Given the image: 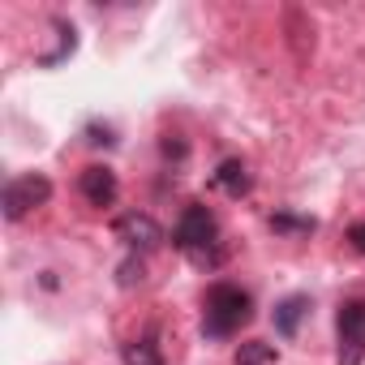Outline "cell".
Here are the masks:
<instances>
[{
  "mask_svg": "<svg viewBox=\"0 0 365 365\" xmlns=\"http://www.w3.org/2000/svg\"><path fill=\"white\" fill-rule=\"evenodd\" d=\"M237 365H275V348L262 344V339H250V344H241Z\"/></svg>",
  "mask_w": 365,
  "mask_h": 365,
  "instance_id": "obj_10",
  "label": "cell"
},
{
  "mask_svg": "<svg viewBox=\"0 0 365 365\" xmlns=\"http://www.w3.org/2000/svg\"><path fill=\"white\" fill-rule=\"evenodd\" d=\"M176 250H185L198 267H220L224 262V250H220V224L207 207H190L176 224Z\"/></svg>",
  "mask_w": 365,
  "mask_h": 365,
  "instance_id": "obj_2",
  "label": "cell"
},
{
  "mask_svg": "<svg viewBox=\"0 0 365 365\" xmlns=\"http://www.w3.org/2000/svg\"><path fill=\"white\" fill-rule=\"evenodd\" d=\"M120 361H125V365H163V352H159V344H150V339H133V344H125Z\"/></svg>",
  "mask_w": 365,
  "mask_h": 365,
  "instance_id": "obj_9",
  "label": "cell"
},
{
  "mask_svg": "<svg viewBox=\"0 0 365 365\" xmlns=\"http://www.w3.org/2000/svg\"><path fill=\"white\" fill-rule=\"evenodd\" d=\"M305 309H309L305 297H288V301L275 309V327H279V335H297V322H301Z\"/></svg>",
  "mask_w": 365,
  "mask_h": 365,
  "instance_id": "obj_8",
  "label": "cell"
},
{
  "mask_svg": "<svg viewBox=\"0 0 365 365\" xmlns=\"http://www.w3.org/2000/svg\"><path fill=\"white\" fill-rule=\"evenodd\" d=\"M202 305H207V309H202V335H211V339L237 335V331L250 322V314H254L250 292L237 288V284H215Z\"/></svg>",
  "mask_w": 365,
  "mask_h": 365,
  "instance_id": "obj_1",
  "label": "cell"
},
{
  "mask_svg": "<svg viewBox=\"0 0 365 365\" xmlns=\"http://www.w3.org/2000/svg\"><path fill=\"white\" fill-rule=\"evenodd\" d=\"M215 180H220V185H224L232 198L250 194V176H245V163H241V159H228V163L220 168V176H215Z\"/></svg>",
  "mask_w": 365,
  "mask_h": 365,
  "instance_id": "obj_7",
  "label": "cell"
},
{
  "mask_svg": "<svg viewBox=\"0 0 365 365\" xmlns=\"http://www.w3.org/2000/svg\"><path fill=\"white\" fill-rule=\"evenodd\" d=\"M82 194H86V202H95V207H112L116 194H120L116 172H112V168H86V172H82Z\"/></svg>",
  "mask_w": 365,
  "mask_h": 365,
  "instance_id": "obj_6",
  "label": "cell"
},
{
  "mask_svg": "<svg viewBox=\"0 0 365 365\" xmlns=\"http://www.w3.org/2000/svg\"><path fill=\"white\" fill-rule=\"evenodd\" d=\"M48 198H52V180H48V176H39V172L14 176L9 185H5V220H9V224H18L26 211L43 207Z\"/></svg>",
  "mask_w": 365,
  "mask_h": 365,
  "instance_id": "obj_3",
  "label": "cell"
},
{
  "mask_svg": "<svg viewBox=\"0 0 365 365\" xmlns=\"http://www.w3.org/2000/svg\"><path fill=\"white\" fill-rule=\"evenodd\" d=\"M116 237L125 241V245H133V250H155L159 241H163V232H159V224L150 220V215H125L120 224H116Z\"/></svg>",
  "mask_w": 365,
  "mask_h": 365,
  "instance_id": "obj_5",
  "label": "cell"
},
{
  "mask_svg": "<svg viewBox=\"0 0 365 365\" xmlns=\"http://www.w3.org/2000/svg\"><path fill=\"white\" fill-rule=\"evenodd\" d=\"M335 335H339V365H361L365 361V301L339 305Z\"/></svg>",
  "mask_w": 365,
  "mask_h": 365,
  "instance_id": "obj_4",
  "label": "cell"
},
{
  "mask_svg": "<svg viewBox=\"0 0 365 365\" xmlns=\"http://www.w3.org/2000/svg\"><path fill=\"white\" fill-rule=\"evenodd\" d=\"M348 241H352V250H356V254H365V224H356V228L348 232Z\"/></svg>",
  "mask_w": 365,
  "mask_h": 365,
  "instance_id": "obj_11",
  "label": "cell"
}]
</instances>
